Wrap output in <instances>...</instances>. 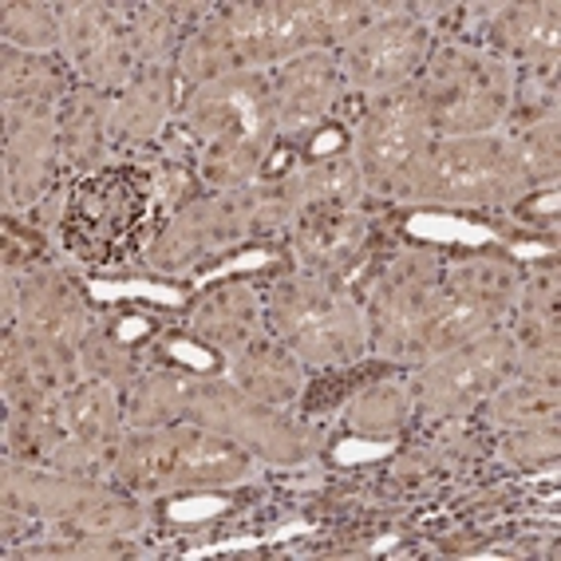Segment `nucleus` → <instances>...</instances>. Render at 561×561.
<instances>
[{
	"mask_svg": "<svg viewBox=\"0 0 561 561\" xmlns=\"http://www.w3.org/2000/svg\"><path fill=\"white\" fill-rule=\"evenodd\" d=\"M142 214H147V186L139 174L107 171L80 182L68 202L64 238L83 261L107 265L130 253L139 238Z\"/></svg>",
	"mask_w": 561,
	"mask_h": 561,
	"instance_id": "f257e3e1",
	"label": "nucleus"
}]
</instances>
